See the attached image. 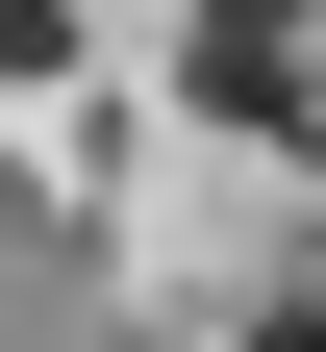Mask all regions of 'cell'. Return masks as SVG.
I'll return each instance as SVG.
<instances>
[{
	"label": "cell",
	"instance_id": "6da1fadb",
	"mask_svg": "<svg viewBox=\"0 0 326 352\" xmlns=\"http://www.w3.org/2000/svg\"><path fill=\"white\" fill-rule=\"evenodd\" d=\"M201 126H326V51L301 25H201Z\"/></svg>",
	"mask_w": 326,
	"mask_h": 352
},
{
	"label": "cell",
	"instance_id": "7a4b0ae2",
	"mask_svg": "<svg viewBox=\"0 0 326 352\" xmlns=\"http://www.w3.org/2000/svg\"><path fill=\"white\" fill-rule=\"evenodd\" d=\"M251 352H326V277H276V302H251Z\"/></svg>",
	"mask_w": 326,
	"mask_h": 352
},
{
	"label": "cell",
	"instance_id": "3957f363",
	"mask_svg": "<svg viewBox=\"0 0 326 352\" xmlns=\"http://www.w3.org/2000/svg\"><path fill=\"white\" fill-rule=\"evenodd\" d=\"M276 25H301V51H326V0H276Z\"/></svg>",
	"mask_w": 326,
	"mask_h": 352
}]
</instances>
